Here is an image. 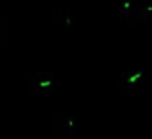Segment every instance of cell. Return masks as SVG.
I'll return each mask as SVG.
<instances>
[]
</instances>
